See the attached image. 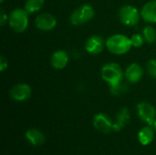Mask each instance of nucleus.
I'll use <instances>...</instances> for the list:
<instances>
[{
	"mask_svg": "<svg viewBox=\"0 0 156 155\" xmlns=\"http://www.w3.org/2000/svg\"><path fill=\"white\" fill-rule=\"evenodd\" d=\"M108 50L115 55H123L133 47L131 37L122 34H115L108 37L105 42Z\"/></svg>",
	"mask_w": 156,
	"mask_h": 155,
	"instance_id": "nucleus-1",
	"label": "nucleus"
},
{
	"mask_svg": "<svg viewBox=\"0 0 156 155\" xmlns=\"http://www.w3.org/2000/svg\"><path fill=\"white\" fill-rule=\"evenodd\" d=\"M123 76V70L117 63H107L101 69V78L110 85L111 89L121 84Z\"/></svg>",
	"mask_w": 156,
	"mask_h": 155,
	"instance_id": "nucleus-2",
	"label": "nucleus"
},
{
	"mask_svg": "<svg viewBox=\"0 0 156 155\" xmlns=\"http://www.w3.org/2000/svg\"><path fill=\"white\" fill-rule=\"evenodd\" d=\"M8 24L15 32H24L28 26V13L22 8L14 9L9 15Z\"/></svg>",
	"mask_w": 156,
	"mask_h": 155,
	"instance_id": "nucleus-3",
	"label": "nucleus"
},
{
	"mask_svg": "<svg viewBox=\"0 0 156 155\" xmlns=\"http://www.w3.org/2000/svg\"><path fill=\"white\" fill-rule=\"evenodd\" d=\"M95 15L93 7L89 4H84L77 8L70 16V23L74 26L84 25L90 21Z\"/></svg>",
	"mask_w": 156,
	"mask_h": 155,
	"instance_id": "nucleus-4",
	"label": "nucleus"
},
{
	"mask_svg": "<svg viewBox=\"0 0 156 155\" xmlns=\"http://www.w3.org/2000/svg\"><path fill=\"white\" fill-rule=\"evenodd\" d=\"M140 16L141 13H139L138 9L130 5L122 6L119 11V17L122 23L129 26L137 25L140 19Z\"/></svg>",
	"mask_w": 156,
	"mask_h": 155,
	"instance_id": "nucleus-5",
	"label": "nucleus"
},
{
	"mask_svg": "<svg viewBox=\"0 0 156 155\" xmlns=\"http://www.w3.org/2000/svg\"><path fill=\"white\" fill-rule=\"evenodd\" d=\"M137 112L140 119L148 125H154L156 120L155 108L149 102L142 101L137 105Z\"/></svg>",
	"mask_w": 156,
	"mask_h": 155,
	"instance_id": "nucleus-6",
	"label": "nucleus"
},
{
	"mask_svg": "<svg viewBox=\"0 0 156 155\" xmlns=\"http://www.w3.org/2000/svg\"><path fill=\"white\" fill-rule=\"evenodd\" d=\"M92 123L94 128L101 133L108 134L113 131V122L105 113H97L93 117Z\"/></svg>",
	"mask_w": 156,
	"mask_h": 155,
	"instance_id": "nucleus-7",
	"label": "nucleus"
},
{
	"mask_svg": "<svg viewBox=\"0 0 156 155\" xmlns=\"http://www.w3.org/2000/svg\"><path fill=\"white\" fill-rule=\"evenodd\" d=\"M31 87L26 83H18L13 86L9 91L10 97L16 101H25L31 96Z\"/></svg>",
	"mask_w": 156,
	"mask_h": 155,
	"instance_id": "nucleus-8",
	"label": "nucleus"
},
{
	"mask_svg": "<svg viewBox=\"0 0 156 155\" xmlns=\"http://www.w3.org/2000/svg\"><path fill=\"white\" fill-rule=\"evenodd\" d=\"M36 26L42 31L52 30L57 25L56 17L49 13H43L38 15L35 19Z\"/></svg>",
	"mask_w": 156,
	"mask_h": 155,
	"instance_id": "nucleus-9",
	"label": "nucleus"
},
{
	"mask_svg": "<svg viewBox=\"0 0 156 155\" xmlns=\"http://www.w3.org/2000/svg\"><path fill=\"white\" fill-rule=\"evenodd\" d=\"M104 41L101 36L94 35L88 38L85 43V49L87 52L92 55H97L103 50L104 48Z\"/></svg>",
	"mask_w": 156,
	"mask_h": 155,
	"instance_id": "nucleus-10",
	"label": "nucleus"
},
{
	"mask_svg": "<svg viewBox=\"0 0 156 155\" xmlns=\"http://www.w3.org/2000/svg\"><path fill=\"white\" fill-rule=\"evenodd\" d=\"M124 76L126 79L132 83H136L141 80V79L144 76V69L143 68L137 64V63H133L125 70Z\"/></svg>",
	"mask_w": 156,
	"mask_h": 155,
	"instance_id": "nucleus-11",
	"label": "nucleus"
},
{
	"mask_svg": "<svg viewBox=\"0 0 156 155\" xmlns=\"http://www.w3.org/2000/svg\"><path fill=\"white\" fill-rule=\"evenodd\" d=\"M69 55L64 50H57L55 51L50 58V63L52 67L56 69H64L69 63Z\"/></svg>",
	"mask_w": 156,
	"mask_h": 155,
	"instance_id": "nucleus-12",
	"label": "nucleus"
},
{
	"mask_svg": "<svg viewBox=\"0 0 156 155\" xmlns=\"http://www.w3.org/2000/svg\"><path fill=\"white\" fill-rule=\"evenodd\" d=\"M141 16L149 23H156V0L147 2L141 9Z\"/></svg>",
	"mask_w": 156,
	"mask_h": 155,
	"instance_id": "nucleus-13",
	"label": "nucleus"
},
{
	"mask_svg": "<svg viewBox=\"0 0 156 155\" xmlns=\"http://www.w3.org/2000/svg\"><path fill=\"white\" fill-rule=\"evenodd\" d=\"M130 120H131V115L129 110L125 107L121 109L117 113L115 122H113V131L114 132L122 131L129 123Z\"/></svg>",
	"mask_w": 156,
	"mask_h": 155,
	"instance_id": "nucleus-14",
	"label": "nucleus"
},
{
	"mask_svg": "<svg viewBox=\"0 0 156 155\" xmlns=\"http://www.w3.org/2000/svg\"><path fill=\"white\" fill-rule=\"evenodd\" d=\"M25 137L27 139V141L32 144L33 146H40L45 143V135L42 132H40L37 129L32 128V129H28L26 133H25Z\"/></svg>",
	"mask_w": 156,
	"mask_h": 155,
	"instance_id": "nucleus-15",
	"label": "nucleus"
},
{
	"mask_svg": "<svg viewBox=\"0 0 156 155\" xmlns=\"http://www.w3.org/2000/svg\"><path fill=\"white\" fill-rule=\"evenodd\" d=\"M154 132L149 126L142 128L138 132V140L144 146L149 145L154 141Z\"/></svg>",
	"mask_w": 156,
	"mask_h": 155,
	"instance_id": "nucleus-16",
	"label": "nucleus"
},
{
	"mask_svg": "<svg viewBox=\"0 0 156 155\" xmlns=\"http://www.w3.org/2000/svg\"><path fill=\"white\" fill-rule=\"evenodd\" d=\"M45 0H27L25 3L24 9L28 14H33L39 11L44 5Z\"/></svg>",
	"mask_w": 156,
	"mask_h": 155,
	"instance_id": "nucleus-17",
	"label": "nucleus"
},
{
	"mask_svg": "<svg viewBox=\"0 0 156 155\" xmlns=\"http://www.w3.org/2000/svg\"><path fill=\"white\" fill-rule=\"evenodd\" d=\"M143 36L148 43H154L156 40V31L153 26H147L143 30Z\"/></svg>",
	"mask_w": 156,
	"mask_h": 155,
	"instance_id": "nucleus-18",
	"label": "nucleus"
},
{
	"mask_svg": "<svg viewBox=\"0 0 156 155\" xmlns=\"http://www.w3.org/2000/svg\"><path fill=\"white\" fill-rule=\"evenodd\" d=\"M144 37L143 35L141 34H133L131 37V41H132V45L134 48H140L144 45Z\"/></svg>",
	"mask_w": 156,
	"mask_h": 155,
	"instance_id": "nucleus-19",
	"label": "nucleus"
},
{
	"mask_svg": "<svg viewBox=\"0 0 156 155\" xmlns=\"http://www.w3.org/2000/svg\"><path fill=\"white\" fill-rule=\"evenodd\" d=\"M147 71L152 78L156 79V59L149 60L147 63Z\"/></svg>",
	"mask_w": 156,
	"mask_h": 155,
	"instance_id": "nucleus-20",
	"label": "nucleus"
},
{
	"mask_svg": "<svg viewBox=\"0 0 156 155\" xmlns=\"http://www.w3.org/2000/svg\"><path fill=\"white\" fill-rule=\"evenodd\" d=\"M7 66H8V63H7V60L5 57H1L0 58V71H4L5 69H7Z\"/></svg>",
	"mask_w": 156,
	"mask_h": 155,
	"instance_id": "nucleus-21",
	"label": "nucleus"
},
{
	"mask_svg": "<svg viewBox=\"0 0 156 155\" xmlns=\"http://www.w3.org/2000/svg\"><path fill=\"white\" fill-rule=\"evenodd\" d=\"M6 20H7V16H6L5 12L4 11V9H1V11H0V24H1V26H4L5 23L6 22Z\"/></svg>",
	"mask_w": 156,
	"mask_h": 155,
	"instance_id": "nucleus-22",
	"label": "nucleus"
},
{
	"mask_svg": "<svg viewBox=\"0 0 156 155\" xmlns=\"http://www.w3.org/2000/svg\"><path fill=\"white\" fill-rule=\"evenodd\" d=\"M154 130H155L156 132V120L155 122H154Z\"/></svg>",
	"mask_w": 156,
	"mask_h": 155,
	"instance_id": "nucleus-23",
	"label": "nucleus"
},
{
	"mask_svg": "<svg viewBox=\"0 0 156 155\" xmlns=\"http://www.w3.org/2000/svg\"><path fill=\"white\" fill-rule=\"evenodd\" d=\"M0 2H1V3H3V2H4V0H1Z\"/></svg>",
	"mask_w": 156,
	"mask_h": 155,
	"instance_id": "nucleus-24",
	"label": "nucleus"
}]
</instances>
